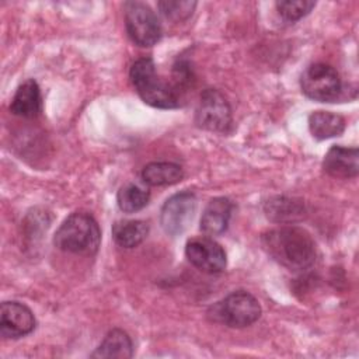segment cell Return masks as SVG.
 Returning a JSON list of instances; mask_svg holds the SVG:
<instances>
[{"mask_svg": "<svg viewBox=\"0 0 359 359\" xmlns=\"http://www.w3.org/2000/svg\"><path fill=\"white\" fill-rule=\"evenodd\" d=\"M185 255L194 266L206 273H219L227 264L222 245L208 237L189 240L185 245Z\"/></svg>", "mask_w": 359, "mask_h": 359, "instance_id": "obj_9", "label": "cell"}, {"mask_svg": "<svg viewBox=\"0 0 359 359\" xmlns=\"http://www.w3.org/2000/svg\"><path fill=\"white\" fill-rule=\"evenodd\" d=\"M149 234V224L143 220H119L112 226L114 241L123 248L139 245Z\"/></svg>", "mask_w": 359, "mask_h": 359, "instance_id": "obj_17", "label": "cell"}, {"mask_svg": "<svg viewBox=\"0 0 359 359\" xmlns=\"http://www.w3.org/2000/svg\"><path fill=\"white\" fill-rule=\"evenodd\" d=\"M160 13L170 21L180 22L192 15L196 1L191 0H164L157 4Z\"/></svg>", "mask_w": 359, "mask_h": 359, "instance_id": "obj_20", "label": "cell"}, {"mask_svg": "<svg viewBox=\"0 0 359 359\" xmlns=\"http://www.w3.org/2000/svg\"><path fill=\"white\" fill-rule=\"evenodd\" d=\"M309 129L318 140L339 136L345 129V119L334 112L316 111L309 116Z\"/></svg>", "mask_w": 359, "mask_h": 359, "instance_id": "obj_15", "label": "cell"}, {"mask_svg": "<svg viewBox=\"0 0 359 359\" xmlns=\"http://www.w3.org/2000/svg\"><path fill=\"white\" fill-rule=\"evenodd\" d=\"M100 241V226L87 212L72 213L53 237V243L59 250L77 255H94L98 251Z\"/></svg>", "mask_w": 359, "mask_h": 359, "instance_id": "obj_2", "label": "cell"}, {"mask_svg": "<svg viewBox=\"0 0 359 359\" xmlns=\"http://www.w3.org/2000/svg\"><path fill=\"white\" fill-rule=\"evenodd\" d=\"M133 355V344L130 337L119 330H111L98 348L91 353V358H119L126 359Z\"/></svg>", "mask_w": 359, "mask_h": 359, "instance_id": "obj_14", "label": "cell"}, {"mask_svg": "<svg viewBox=\"0 0 359 359\" xmlns=\"http://www.w3.org/2000/svg\"><path fill=\"white\" fill-rule=\"evenodd\" d=\"M359 153L356 147H331L323 161L324 171L334 178H353L359 172Z\"/></svg>", "mask_w": 359, "mask_h": 359, "instance_id": "obj_11", "label": "cell"}, {"mask_svg": "<svg viewBox=\"0 0 359 359\" xmlns=\"http://www.w3.org/2000/svg\"><path fill=\"white\" fill-rule=\"evenodd\" d=\"M125 27L129 38L139 46H153L161 38V24L154 11L142 1H126L123 6Z\"/></svg>", "mask_w": 359, "mask_h": 359, "instance_id": "obj_5", "label": "cell"}, {"mask_svg": "<svg viewBox=\"0 0 359 359\" xmlns=\"http://www.w3.org/2000/svg\"><path fill=\"white\" fill-rule=\"evenodd\" d=\"M195 122L199 128L224 133L231 126V109L226 97L215 88H206L199 98Z\"/></svg>", "mask_w": 359, "mask_h": 359, "instance_id": "obj_7", "label": "cell"}, {"mask_svg": "<svg viewBox=\"0 0 359 359\" xmlns=\"http://www.w3.org/2000/svg\"><path fill=\"white\" fill-rule=\"evenodd\" d=\"M150 194L147 189L137 184L123 185L116 195L118 206L125 213H133L143 209L149 202Z\"/></svg>", "mask_w": 359, "mask_h": 359, "instance_id": "obj_19", "label": "cell"}, {"mask_svg": "<svg viewBox=\"0 0 359 359\" xmlns=\"http://www.w3.org/2000/svg\"><path fill=\"white\" fill-rule=\"evenodd\" d=\"M233 205L230 199L219 196L213 198L205 208L201 217V230L208 236L222 234L227 226L231 216Z\"/></svg>", "mask_w": 359, "mask_h": 359, "instance_id": "obj_13", "label": "cell"}, {"mask_svg": "<svg viewBox=\"0 0 359 359\" xmlns=\"http://www.w3.org/2000/svg\"><path fill=\"white\" fill-rule=\"evenodd\" d=\"M196 210V198L191 191L172 195L161 208L160 223L168 236L181 234L191 223Z\"/></svg>", "mask_w": 359, "mask_h": 359, "instance_id": "obj_8", "label": "cell"}, {"mask_svg": "<svg viewBox=\"0 0 359 359\" xmlns=\"http://www.w3.org/2000/svg\"><path fill=\"white\" fill-rule=\"evenodd\" d=\"M316 6L311 0H282L276 1V8L280 17L289 22H294L307 15Z\"/></svg>", "mask_w": 359, "mask_h": 359, "instance_id": "obj_21", "label": "cell"}, {"mask_svg": "<svg viewBox=\"0 0 359 359\" xmlns=\"http://www.w3.org/2000/svg\"><path fill=\"white\" fill-rule=\"evenodd\" d=\"M42 109L41 90L35 80H25L15 91L10 111L21 118H35Z\"/></svg>", "mask_w": 359, "mask_h": 359, "instance_id": "obj_12", "label": "cell"}, {"mask_svg": "<svg viewBox=\"0 0 359 359\" xmlns=\"http://www.w3.org/2000/svg\"><path fill=\"white\" fill-rule=\"evenodd\" d=\"M265 213L273 222H294L303 216V205L290 198L276 196L265 203Z\"/></svg>", "mask_w": 359, "mask_h": 359, "instance_id": "obj_18", "label": "cell"}, {"mask_svg": "<svg viewBox=\"0 0 359 359\" xmlns=\"http://www.w3.org/2000/svg\"><path fill=\"white\" fill-rule=\"evenodd\" d=\"M261 243L268 255L289 271L309 269L316 261V243L302 227L272 229L262 234Z\"/></svg>", "mask_w": 359, "mask_h": 359, "instance_id": "obj_1", "label": "cell"}, {"mask_svg": "<svg viewBox=\"0 0 359 359\" xmlns=\"http://www.w3.org/2000/svg\"><path fill=\"white\" fill-rule=\"evenodd\" d=\"M35 317L29 307L20 302H3L0 306V332L4 338L17 339L35 328Z\"/></svg>", "mask_w": 359, "mask_h": 359, "instance_id": "obj_10", "label": "cell"}, {"mask_svg": "<svg viewBox=\"0 0 359 359\" xmlns=\"http://www.w3.org/2000/svg\"><path fill=\"white\" fill-rule=\"evenodd\" d=\"M184 171L181 165L168 161H154L149 163L143 171L142 178L147 185L161 187V185H172L182 180Z\"/></svg>", "mask_w": 359, "mask_h": 359, "instance_id": "obj_16", "label": "cell"}, {"mask_svg": "<svg viewBox=\"0 0 359 359\" xmlns=\"http://www.w3.org/2000/svg\"><path fill=\"white\" fill-rule=\"evenodd\" d=\"M208 314L213 321L243 328L254 324L261 317V306L251 293L237 290L212 306Z\"/></svg>", "mask_w": 359, "mask_h": 359, "instance_id": "obj_4", "label": "cell"}, {"mask_svg": "<svg viewBox=\"0 0 359 359\" xmlns=\"http://www.w3.org/2000/svg\"><path fill=\"white\" fill-rule=\"evenodd\" d=\"M300 87L306 97L320 102L335 101L342 90L339 74L325 63L310 65L302 74Z\"/></svg>", "mask_w": 359, "mask_h": 359, "instance_id": "obj_6", "label": "cell"}, {"mask_svg": "<svg viewBox=\"0 0 359 359\" xmlns=\"http://www.w3.org/2000/svg\"><path fill=\"white\" fill-rule=\"evenodd\" d=\"M129 77L136 93L146 104L161 109L180 107L177 88L158 77L156 65L150 57L137 59L130 67Z\"/></svg>", "mask_w": 359, "mask_h": 359, "instance_id": "obj_3", "label": "cell"}]
</instances>
